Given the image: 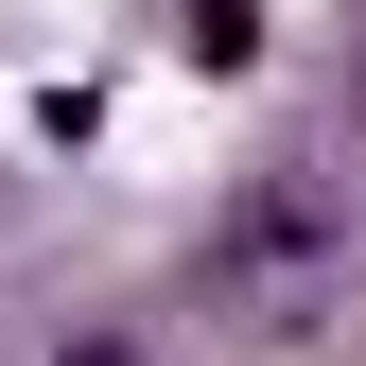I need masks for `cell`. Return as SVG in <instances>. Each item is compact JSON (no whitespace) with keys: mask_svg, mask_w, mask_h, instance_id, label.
Listing matches in <instances>:
<instances>
[{"mask_svg":"<svg viewBox=\"0 0 366 366\" xmlns=\"http://www.w3.org/2000/svg\"><path fill=\"white\" fill-rule=\"evenodd\" d=\"M192 53H209V70H244V53H262V0H192Z\"/></svg>","mask_w":366,"mask_h":366,"instance_id":"1","label":"cell"},{"mask_svg":"<svg viewBox=\"0 0 366 366\" xmlns=\"http://www.w3.org/2000/svg\"><path fill=\"white\" fill-rule=\"evenodd\" d=\"M53 366H140V349H122V332H87V349H53Z\"/></svg>","mask_w":366,"mask_h":366,"instance_id":"2","label":"cell"}]
</instances>
